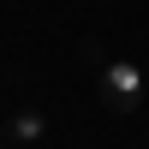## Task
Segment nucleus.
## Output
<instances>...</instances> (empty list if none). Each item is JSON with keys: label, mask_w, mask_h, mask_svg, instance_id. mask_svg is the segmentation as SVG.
I'll list each match as a JSON object with an SVG mask.
<instances>
[{"label": "nucleus", "mask_w": 149, "mask_h": 149, "mask_svg": "<svg viewBox=\"0 0 149 149\" xmlns=\"http://www.w3.org/2000/svg\"><path fill=\"white\" fill-rule=\"evenodd\" d=\"M95 90H102V102L113 107L119 119H137V113H143V102H149V78L131 66V60H102Z\"/></svg>", "instance_id": "f257e3e1"}, {"label": "nucleus", "mask_w": 149, "mask_h": 149, "mask_svg": "<svg viewBox=\"0 0 149 149\" xmlns=\"http://www.w3.org/2000/svg\"><path fill=\"white\" fill-rule=\"evenodd\" d=\"M6 137H12V143H42V137H48V119H42V113H12V119H6Z\"/></svg>", "instance_id": "f03ea898"}, {"label": "nucleus", "mask_w": 149, "mask_h": 149, "mask_svg": "<svg viewBox=\"0 0 149 149\" xmlns=\"http://www.w3.org/2000/svg\"><path fill=\"white\" fill-rule=\"evenodd\" d=\"M0 149H12V137H0Z\"/></svg>", "instance_id": "7ed1b4c3"}, {"label": "nucleus", "mask_w": 149, "mask_h": 149, "mask_svg": "<svg viewBox=\"0 0 149 149\" xmlns=\"http://www.w3.org/2000/svg\"><path fill=\"white\" fill-rule=\"evenodd\" d=\"M131 149H137V143H131Z\"/></svg>", "instance_id": "20e7f679"}]
</instances>
